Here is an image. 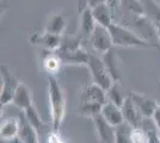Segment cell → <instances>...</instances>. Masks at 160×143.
<instances>
[{
  "mask_svg": "<svg viewBox=\"0 0 160 143\" xmlns=\"http://www.w3.org/2000/svg\"><path fill=\"white\" fill-rule=\"evenodd\" d=\"M48 97L52 128L54 132H59L66 115V94L55 75H48Z\"/></svg>",
  "mask_w": 160,
  "mask_h": 143,
  "instance_id": "obj_1",
  "label": "cell"
},
{
  "mask_svg": "<svg viewBox=\"0 0 160 143\" xmlns=\"http://www.w3.org/2000/svg\"><path fill=\"white\" fill-rule=\"evenodd\" d=\"M109 31L112 37V42L115 47L122 48H158L157 44L142 38L141 36L136 35L130 29L117 24L113 21L109 26Z\"/></svg>",
  "mask_w": 160,
  "mask_h": 143,
  "instance_id": "obj_2",
  "label": "cell"
},
{
  "mask_svg": "<svg viewBox=\"0 0 160 143\" xmlns=\"http://www.w3.org/2000/svg\"><path fill=\"white\" fill-rule=\"evenodd\" d=\"M87 67L90 69V73H91V76H92V80H93L94 83H97L98 86H100L105 91H108L112 86V83L115 81H113L109 70L104 64L102 55L90 53Z\"/></svg>",
  "mask_w": 160,
  "mask_h": 143,
  "instance_id": "obj_3",
  "label": "cell"
},
{
  "mask_svg": "<svg viewBox=\"0 0 160 143\" xmlns=\"http://www.w3.org/2000/svg\"><path fill=\"white\" fill-rule=\"evenodd\" d=\"M0 72H1V80H2L0 102H1V105H8L13 100L14 92L20 81L12 74V72L7 68L5 64H1Z\"/></svg>",
  "mask_w": 160,
  "mask_h": 143,
  "instance_id": "obj_4",
  "label": "cell"
},
{
  "mask_svg": "<svg viewBox=\"0 0 160 143\" xmlns=\"http://www.w3.org/2000/svg\"><path fill=\"white\" fill-rule=\"evenodd\" d=\"M88 40L91 43V47L93 48V50L97 54H105L113 47L112 37L109 31V27L102 26L99 24H97V26Z\"/></svg>",
  "mask_w": 160,
  "mask_h": 143,
  "instance_id": "obj_5",
  "label": "cell"
},
{
  "mask_svg": "<svg viewBox=\"0 0 160 143\" xmlns=\"http://www.w3.org/2000/svg\"><path fill=\"white\" fill-rule=\"evenodd\" d=\"M107 102V91L94 82L87 85L80 93V104H94L103 106Z\"/></svg>",
  "mask_w": 160,
  "mask_h": 143,
  "instance_id": "obj_6",
  "label": "cell"
},
{
  "mask_svg": "<svg viewBox=\"0 0 160 143\" xmlns=\"http://www.w3.org/2000/svg\"><path fill=\"white\" fill-rule=\"evenodd\" d=\"M62 37L49 32H35L30 37V43L33 45L43 47L48 51H58L61 47Z\"/></svg>",
  "mask_w": 160,
  "mask_h": 143,
  "instance_id": "obj_7",
  "label": "cell"
},
{
  "mask_svg": "<svg viewBox=\"0 0 160 143\" xmlns=\"http://www.w3.org/2000/svg\"><path fill=\"white\" fill-rule=\"evenodd\" d=\"M121 109H122V113H123V117H124V122L128 123L133 129L142 128V122H143L145 117L141 115L140 111L135 106V104L132 100L129 94L126 98L123 105L121 106Z\"/></svg>",
  "mask_w": 160,
  "mask_h": 143,
  "instance_id": "obj_8",
  "label": "cell"
},
{
  "mask_svg": "<svg viewBox=\"0 0 160 143\" xmlns=\"http://www.w3.org/2000/svg\"><path fill=\"white\" fill-rule=\"evenodd\" d=\"M129 95L141 115L145 118H152L157 107L159 106L158 102L152 98H148L145 94H140L136 92H129Z\"/></svg>",
  "mask_w": 160,
  "mask_h": 143,
  "instance_id": "obj_9",
  "label": "cell"
},
{
  "mask_svg": "<svg viewBox=\"0 0 160 143\" xmlns=\"http://www.w3.org/2000/svg\"><path fill=\"white\" fill-rule=\"evenodd\" d=\"M94 128L97 131V135L100 138L102 143H115V136H116V128L103 118L102 115H97L93 118Z\"/></svg>",
  "mask_w": 160,
  "mask_h": 143,
  "instance_id": "obj_10",
  "label": "cell"
},
{
  "mask_svg": "<svg viewBox=\"0 0 160 143\" xmlns=\"http://www.w3.org/2000/svg\"><path fill=\"white\" fill-rule=\"evenodd\" d=\"M19 122V132L18 137L23 143H40L38 140V132L37 130L31 125V123L28 121L24 112H20L18 116Z\"/></svg>",
  "mask_w": 160,
  "mask_h": 143,
  "instance_id": "obj_11",
  "label": "cell"
},
{
  "mask_svg": "<svg viewBox=\"0 0 160 143\" xmlns=\"http://www.w3.org/2000/svg\"><path fill=\"white\" fill-rule=\"evenodd\" d=\"M63 63L66 64H86L88 63L90 53L82 48H77L73 50H58L56 51Z\"/></svg>",
  "mask_w": 160,
  "mask_h": 143,
  "instance_id": "obj_12",
  "label": "cell"
},
{
  "mask_svg": "<svg viewBox=\"0 0 160 143\" xmlns=\"http://www.w3.org/2000/svg\"><path fill=\"white\" fill-rule=\"evenodd\" d=\"M12 104L22 111L32 106V93L27 83L22 81L19 82V85L17 86L16 92H14Z\"/></svg>",
  "mask_w": 160,
  "mask_h": 143,
  "instance_id": "obj_13",
  "label": "cell"
},
{
  "mask_svg": "<svg viewBox=\"0 0 160 143\" xmlns=\"http://www.w3.org/2000/svg\"><path fill=\"white\" fill-rule=\"evenodd\" d=\"M100 115L103 116V118L107 121L109 124H111L112 126H118L122 123H124V117L122 113V109L120 106L115 105L113 102L108 100L100 111Z\"/></svg>",
  "mask_w": 160,
  "mask_h": 143,
  "instance_id": "obj_14",
  "label": "cell"
},
{
  "mask_svg": "<svg viewBox=\"0 0 160 143\" xmlns=\"http://www.w3.org/2000/svg\"><path fill=\"white\" fill-rule=\"evenodd\" d=\"M92 13H93L97 24H99L102 26L109 27L113 23V13L115 12L107 2L94 6L92 8Z\"/></svg>",
  "mask_w": 160,
  "mask_h": 143,
  "instance_id": "obj_15",
  "label": "cell"
},
{
  "mask_svg": "<svg viewBox=\"0 0 160 143\" xmlns=\"http://www.w3.org/2000/svg\"><path fill=\"white\" fill-rule=\"evenodd\" d=\"M102 59L104 61V64L109 73L111 75L115 82H120L121 80V72H120V61H118V56L115 54L112 49L109 50L108 53L102 55Z\"/></svg>",
  "mask_w": 160,
  "mask_h": 143,
  "instance_id": "obj_16",
  "label": "cell"
},
{
  "mask_svg": "<svg viewBox=\"0 0 160 143\" xmlns=\"http://www.w3.org/2000/svg\"><path fill=\"white\" fill-rule=\"evenodd\" d=\"M96 26H97V21L92 13V8L86 5V7L81 11V16H80V31L82 35L90 38Z\"/></svg>",
  "mask_w": 160,
  "mask_h": 143,
  "instance_id": "obj_17",
  "label": "cell"
},
{
  "mask_svg": "<svg viewBox=\"0 0 160 143\" xmlns=\"http://www.w3.org/2000/svg\"><path fill=\"white\" fill-rule=\"evenodd\" d=\"M143 11H145V18L153 24L155 29L160 27V5L155 0H141Z\"/></svg>",
  "mask_w": 160,
  "mask_h": 143,
  "instance_id": "obj_18",
  "label": "cell"
},
{
  "mask_svg": "<svg viewBox=\"0 0 160 143\" xmlns=\"http://www.w3.org/2000/svg\"><path fill=\"white\" fill-rule=\"evenodd\" d=\"M47 54L43 56L42 66L43 69L48 73V75H55L60 70L63 62L56 51H46Z\"/></svg>",
  "mask_w": 160,
  "mask_h": 143,
  "instance_id": "obj_19",
  "label": "cell"
},
{
  "mask_svg": "<svg viewBox=\"0 0 160 143\" xmlns=\"http://www.w3.org/2000/svg\"><path fill=\"white\" fill-rule=\"evenodd\" d=\"M66 18L62 13H55L48 21L47 25L44 27V31L46 32H49V34L53 35H58V36H61V35L65 32V29H66Z\"/></svg>",
  "mask_w": 160,
  "mask_h": 143,
  "instance_id": "obj_20",
  "label": "cell"
},
{
  "mask_svg": "<svg viewBox=\"0 0 160 143\" xmlns=\"http://www.w3.org/2000/svg\"><path fill=\"white\" fill-rule=\"evenodd\" d=\"M18 132H19V122H18V119L8 118L1 124L0 137H1L2 141H8V140H12L14 137H17Z\"/></svg>",
  "mask_w": 160,
  "mask_h": 143,
  "instance_id": "obj_21",
  "label": "cell"
},
{
  "mask_svg": "<svg viewBox=\"0 0 160 143\" xmlns=\"http://www.w3.org/2000/svg\"><path fill=\"white\" fill-rule=\"evenodd\" d=\"M120 6L122 10L134 17H145L141 0H120Z\"/></svg>",
  "mask_w": 160,
  "mask_h": 143,
  "instance_id": "obj_22",
  "label": "cell"
},
{
  "mask_svg": "<svg viewBox=\"0 0 160 143\" xmlns=\"http://www.w3.org/2000/svg\"><path fill=\"white\" fill-rule=\"evenodd\" d=\"M107 97L109 102H113L115 105H117V106L121 107V106L123 105V102H124V100H126V98H127L128 95L122 93L118 82H113L112 86L107 91Z\"/></svg>",
  "mask_w": 160,
  "mask_h": 143,
  "instance_id": "obj_23",
  "label": "cell"
},
{
  "mask_svg": "<svg viewBox=\"0 0 160 143\" xmlns=\"http://www.w3.org/2000/svg\"><path fill=\"white\" fill-rule=\"evenodd\" d=\"M132 131H133V128L126 122L116 126L115 143H133L132 142Z\"/></svg>",
  "mask_w": 160,
  "mask_h": 143,
  "instance_id": "obj_24",
  "label": "cell"
},
{
  "mask_svg": "<svg viewBox=\"0 0 160 143\" xmlns=\"http://www.w3.org/2000/svg\"><path fill=\"white\" fill-rule=\"evenodd\" d=\"M23 112H24L25 117L28 118V121L31 123V125H32L36 130H40L44 126V124H43V122H42L40 115H38V112H37L36 109L33 107V105L32 106H30L29 109L24 110Z\"/></svg>",
  "mask_w": 160,
  "mask_h": 143,
  "instance_id": "obj_25",
  "label": "cell"
},
{
  "mask_svg": "<svg viewBox=\"0 0 160 143\" xmlns=\"http://www.w3.org/2000/svg\"><path fill=\"white\" fill-rule=\"evenodd\" d=\"M132 142L133 143H148V136L142 128H136L132 131Z\"/></svg>",
  "mask_w": 160,
  "mask_h": 143,
  "instance_id": "obj_26",
  "label": "cell"
},
{
  "mask_svg": "<svg viewBox=\"0 0 160 143\" xmlns=\"http://www.w3.org/2000/svg\"><path fill=\"white\" fill-rule=\"evenodd\" d=\"M152 119H153V122H154V124H155V126H157V130H158L159 136H160V105L157 107V110H155L154 115L152 116Z\"/></svg>",
  "mask_w": 160,
  "mask_h": 143,
  "instance_id": "obj_27",
  "label": "cell"
},
{
  "mask_svg": "<svg viewBox=\"0 0 160 143\" xmlns=\"http://www.w3.org/2000/svg\"><path fill=\"white\" fill-rule=\"evenodd\" d=\"M105 2H107L108 5L112 8L113 12H115L116 10H120V8H121L120 0H105Z\"/></svg>",
  "mask_w": 160,
  "mask_h": 143,
  "instance_id": "obj_28",
  "label": "cell"
},
{
  "mask_svg": "<svg viewBox=\"0 0 160 143\" xmlns=\"http://www.w3.org/2000/svg\"><path fill=\"white\" fill-rule=\"evenodd\" d=\"M104 2H105V0H87V6L93 8L94 6L100 5V4H104Z\"/></svg>",
  "mask_w": 160,
  "mask_h": 143,
  "instance_id": "obj_29",
  "label": "cell"
},
{
  "mask_svg": "<svg viewBox=\"0 0 160 143\" xmlns=\"http://www.w3.org/2000/svg\"><path fill=\"white\" fill-rule=\"evenodd\" d=\"M6 143H23L22 141H20V138L18 136L14 137V138H12V140H8V141H5Z\"/></svg>",
  "mask_w": 160,
  "mask_h": 143,
  "instance_id": "obj_30",
  "label": "cell"
},
{
  "mask_svg": "<svg viewBox=\"0 0 160 143\" xmlns=\"http://www.w3.org/2000/svg\"><path fill=\"white\" fill-rule=\"evenodd\" d=\"M157 36H158V38L160 41V27H157Z\"/></svg>",
  "mask_w": 160,
  "mask_h": 143,
  "instance_id": "obj_31",
  "label": "cell"
}]
</instances>
